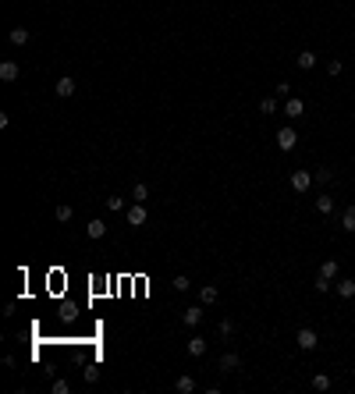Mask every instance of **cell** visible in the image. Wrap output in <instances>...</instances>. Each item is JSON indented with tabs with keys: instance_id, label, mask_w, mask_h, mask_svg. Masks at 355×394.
<instances>
[{
	"instance_id": "obj_1",
	"label": "cell",
	"mask_w": 355,
	"mask_h": 394,
	"mask_svg": "<svg viewBox=\"0 0 355 394\" xmlns=\"http://www.w3.org/2000/svg\"><path fill=\"white\" fill-rule=\"evenodd\" d=\"M295 341H298V348H302V352H313V348L320 344V337H316V330H313V327H302V330L295 334Z\"/></svg>"
},
{
	"instance_id": "obj_2",
	"label": "cell",
	"mask_w": 355,
	"mask_h": 394,
	"mask_svg": "<svg viewBox=\"0 0 355 394\" xmlns=\"http://www.w3.org/2000/svg\"><path fill=\"white\" fill-rule=\"evenodd\" d=\"M295 146H298V132H295V128H281V132H277V150L291 153Z\"/></svg>"
},
{
	"instance_id": "obj_3",
	"label": "cell",
	"mask_w": 355,
	"mask_h": 394,
	"mask_svg": "<svg viewBox=\"0 0 355 394\" xmlns=\"http://www.w3.org/2000/svg\"><path fill=\"white\" fill-rule=\"evenodd\" d=\"M284 114H288L291 121H298V117L305 114V100H298V96H288V103H284Z\"/></svg>"
},
{
	"instance_id": "obj_4",
	"label": "cell",
	"mask_w": 355,
	"mask_h": 394,
	"mask_svg": "<svg viewBox=\"0 0 355 394\" xmlns=\"http://www.w3.org/2000/svg\"><path fill=\"white\" fill-rule=\"evenodd\" d=\"M313 181H316V178H313L309 170H295V174H291V188H295V192H309Z\"/></svg>"
},
{
	"instance_id": "obj_5",
	"label": "cell",
	"mask_w": 355,
	"mask_h": 394,
	"mask_svg": "<svg viewBox=\"0 0 355 394\" xmlns=\"http://www.w3.org/2000/svg\"><path fill=\"white\" fill-rule=\"evenodd\" d=\"M125 217H128L132 228H142V224H146V206H142V203H132V206L125 210Z\"/></svg>"
},
{
	"instance_id": "obj_6",
	"label": "cell",
	"mask_w": 355,
	"mask_h": 394,
	"mask_svg": "<svg viewBox=\"0 0 355 394\" xmlns=\"http://www.w3.org/2000/svg\"><path fill=\"white\" fill-rule=\"evenodd\" d=\"M238 366H242V359H238L234 352H224V355H220V366H217V370H220V373H234Z\"/></svg>"
},
{
	"instance_id": "obj_7",
	"label": "cell",
	"mask_w": 355,
	"mask_h": 394,
	"mask_svg": "<svg viewBox=\"0 0 355 394\" xmlns=\"http://www.w3.org/2000/svg\"><path fill=\"white\" fill-rule=\"evenodd\" d=\"M217 299H220V288H217V284H203V288H199V302H203V306H213Z\"/></svg>"
},
{
	"instance_id": "obj_8",
	"label": "cell",
	"mask_w": 355,
	"mask_h": 394,
	"mask_svg": "<svg viewBox=\"0 0 355 394\" xmlns=\"http://www.w3.org/2000/svg\"><path fill=\"white\" fill-rule=\"evenodd\" d=\"M206 348H210V341H206V337H192V341H188V355H192V359H203V355H206Z\"/></svg>"
},
{
	"instance_id": "obj_9",
	"label": "cell",
	"mask_w": 355,
	"mask_h": 394,
	"mask_svg": "<svg viewBox=\"0 0 355 394\" xmlns=\"http://www.w3.org/2000/svg\"><path fill=\"white\" fill-rule=\"evenodd\" d=\"M18 75H21V68H18L14 61H4V64H0V79L4 82H14Z\"/></svg>"
},
{
	"instance_id": "obj_10",
	"label": "cell",
	"mask_w": 355,
	"mask_h": 394,
	"mask_svg": "<svg viewBox=\"0 0 355 394\" xmlns=\"http://www.w3.org/2000/svg\"><path fill=\"white\" fill-rule=\"evenodd\" d=\"M85 231H89V238H103V235H107V220H100V217H92V220L85 224Z\"/></svg>"
},
{
	"instance_id": "obj_11",
	"label": "cell",
	"mask_w": 355,
	"mask_h": 394,
	"mask_svg": "<svg viewBox=\"0 0 355 394\" xmlns=\"http://www.w3.org/2000/svg\"><path fill=\"white\" fill-rule=\"evenodd\" d=\"M295 64H298L302 71H309V68H316V54H313V50H302V54L295 57Z\"/></svg>"
},
{
	"instance_id": "obj_12",
	"label": "cell",
	"mask_w": 355,
	"mask_h": 394,
	"mask_svg": "<svg viewBox=\"0 0 355 394\" xmlns=\"http://www.w3.org/2000/svg\"><path fill=\"white\" fill-rule=\"evenodd\" d=\"M57 96H75V79H71V75L57 79Z\"/></svg>"
},
{
	"instance_id": "obj_13",
	"label": "cell",
	"mask_w": 355,
	"mask_h": 394,
	"mask_svg": "<svg viewBox=\"0 0 355 394\" xmlns=\"http://www.w3.org/2000/svg\"><path fill=\"white\" fill-rule=\"evenodd\" d=\"M174 391L178 394H192L196 391V380H192V377H178V380H174Z\"/></svg>"
},
{
	"instance_id": "obj_14",
	"label": "cell",
	"mask_w": 355,
	"mask_h": 394,
	"mask_svg": "<svg viewBox=\"0 0 355 394\" xmlns=\"http://www.w3.org/2000/svg\"><path fill=\"white\" fill-rule=\"evenodd\" d=\"M199 319H203V309H185V313H181V323H185V327H199Z\"/></svg>"
},
{
	"instance_id": "obj_15",
	"label": "cell",
	"mask_w": 355,
	"mask_h": 394,
	"mask_svg": "<svg viewBox=\"0 0 355 394\" xmlns=\"http://www.w3.org/2000/svg\"><path fill=\"white\" fill-rule=\"evenodd\" d=\"M316 210H320V213H323V217H330V213H334V199H330V195H327V192H323V195H320V199H316Z\"/></svg>"
},
{
	"instance_id": "obj_16",
	"label": "cell",
	"mask_w": 355,
	"mask_h": 394,
	"mask_svg": "<svg viewBox=\"0 0 355 394\" xmlns=\"http://www.w3.org/2000/svg\"><path fill=\"white\" fill-rule=\"evenodd\" d=\"M341 228H345L348 235H355V206H348V210L341 213Z\"/></svg>"
},
{
	"instance_id": "obj_17",
	"label": "cell",
	"mask_w": 355,
	"mask_h": 394,
	"mask_svg": "<svg viewBox=\"0 0 355 394\" xmlns=\"http://www.w3.org/2000/svg\"><path fill=\"white\" fill-rule=\"evenodd\" d=\"M338 295H341V299H355V281H348V277L338 281Z\"/></svg>"
},
{
	"instance_id": "obj_18",
	"label": "cell",
	"mask_w": 355,
	"mask_h": 394,
	"mask_svg": "<svg viewBox=\"0 0 355 394\" xmlns=\"http://www.w3.org/2000/svg\"><path fill=\"white\" fill-rule=\"evenodd\" d=\"M7 39H11L14 46H25V43H29V29H11V36H7Z\"/></svg>"
},
{
	"instance_id": "obj_19",
	"label": "cell",
	"mask_w": 355,
	"mask_h": 394,
	"mask_svg": "<svg viewBox=\"0 0 355 394\" xmlns=\"http://www.w3.org/2000/svg\"><path fill=\"white\" fill-rule=\"evenodd\" d=\"M313 391H330V377L327 373H316L313 377Z\"/></svg>"
},
{
	"instance_id": "obj_20",
	"label": "cell",
	"mask_w": 355,
	"mask_h": 394,
	"mask_svg": "<svg viewBox=\"0 0 355 394\" xmlns=\"http://www.w3.org/2000/svg\"><path fill=\"white\" fill-rule=\"evenodd\" d=\"M320 274H323V277H330V281H334V277H338V259H327V263H323V266H320Z\"/></svg>"
},
{
	"instance_id": "obj_21",
	"label": "cell",
	"mask_w": 355,
	"mask_h": 394,
	"mask_svg": "<svg viewBox=\"0 0 355 394\" xmlns=\"http://www.w3.org/2000/svg\"><path fill=\"white\" fill-rule=\"evenodd\" d=\"M171 288H174V291H188V288H192V281H188L185 274H178V277L171 281Z\"/></svg>"
},
{
	"instance_id": "obj_22",
	"label": "cell",
	"mask_w": 355,
	"mask_h": 394,
	"mask_svg": "<svg viewBox=\"0 0 355 394\" xmlns=\"http://www.w3.org/2000/svg\"><path fill=\"white\" fill-rule=\"evenodd\" d=\"M313 288H316L320 295H327V291H330V277H323V274H316V281H313Z\"/></svg>"
},
{
	"instance_id": "obj_23",
	"label": "cell",
	"mask_w": 355,
	"mask_h": 394,
	"mask_svg": "<svg viewBox=\"0 0 355 394\" xmlns=\"http://www.w3.org/2000/svg\"><path fill=\"white\" fill-rule=\"evenodd\" d=\"M259 114H277V100H274V96H267V100L259 103Z\"/></svg>"
},
{
	"instance_id": "obj_24",
	"label": "cell",
	"mask_w": 355,
	"mask_h": 394,
	"mask_svg": "<svg viewBox=\"0 0 355 394\" xmlns=\"http://www.w3.org/2000/svg\"><path fill=\"white\" fill-rule=\"evenodd\" d=\"M320 185H330V178H334V170H327V167H316V174H313Z\"/></svg>"
},
{
	"instance_id": "obj_25",
	"label": "cell",
	"mask_w": 355,
	"mask_h": 394,
	"mask_svg": "<svg viewBox=\"0 0 355 394\" xmlns=\"http://www.w3.org/2000/svg\"><path fill=\"white\" fill-rule=\"evenodd\" d=\"M217 330H220V337H231V334H234V323H231V319H220Z\"/></svg>"
},
{
	"instance_id": "obj_26",
	"label": "cell",
	"mask_w": 355,
	"mask_h": 394,
	"mask_svg": "<svg viewBox=\"0 0 355 394\" xmlns=\"http://www.w3.org/2000/svg\"><path fill=\"white\" fill-rule=\"evenodd\" d=\"M71 217H75V210H71V206H57V220H61V224H68Z\"/></svg>"
},
{
	"instance_id": "obj_27",
	"label": "cell",
	"mask_w": 355,
	"mask_h": 394,
	"mask_svg": "<svg viewBox=\"0 0 355 394\" xmlns=\"http://www.w3.org/2000/svg\"><path fill=\"white\" fill-rule=\"evenodd\" d=\"M146 195H149V188H146V185H135V188H132V199H135V203H142V199H146Z\"/></svg>"
},
{
	"instance_id": "obj_28",
	"label": "cell",
	"mask_w": 355,
	"mask_h": 394,
	"mask_svg": "<svg viewBox=\"0 0 355 394\" xmlns=\"http://www.w3.org/2000/svg\"><path fill=\"white\" fill-rule=\"evenodd\" d=\"M50 391H54V394H68L71 384H68V380H54V384H50Z\"/></svg>"
},
{
	"instance_id": "obj_29",
	"label": "cell",
	"mask_w": 355,
	"mask_h": 394,
	"mask_svg": "<svg viewBox=\"0 0 355 394\" xmlns=\"http://www.w3.org/2000/svg\"><path fill=\"white\" fill-rule=\"evenodd\" d=\"M341 71H345V64H341V61H330V64H327V75H330V79H338Z\"/></svg>"
},
{
	"instance_id": "obj_30",
	"label": "cell",
	"mask_w": 355,
	"mask_h": 394,
	"mask_svg": "<svg viewBox=\"0 0 355 394\" xmlns=\"http://www.w3.org/2000/svg\"><path fill=\"white\" fill-rule=\"evenodd\" d=\"M107 206H110V210H125V199H121V195H110Z\"/></svg>"
},
{
	"instance_id": "obj_31",
	"label": "cell",
	"mask_w": 355,
	"mask_h": 394,
	"mask_svg": "<svg viewBox=\"0 0 355 394\" xmlns=\"http://www.w3.org/2000/svg\"><path fill=\"white\" fill-rule=\"evenodd\" d=\"M85 380H89V384H96V380H100V370H96V366H89V370H85Z\"/></svg>"
}]
</instances>
